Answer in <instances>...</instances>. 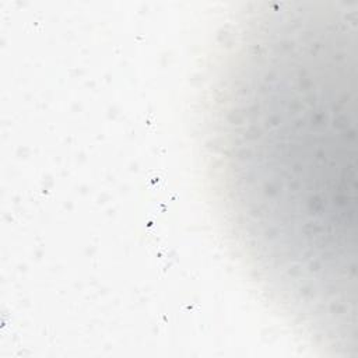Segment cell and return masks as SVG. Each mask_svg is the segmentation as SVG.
<instances>
[{
    "instance_id": "1",
    "label": "cell",
    "mask_w": 358,
    "mask_h": 358,
    "mask_svg": "<svg viewBox=\"0 0 358 358\" xmlns=\"http://www.w3.org/2000/svg\"><path fill=\"white\" fill-rule=\"evenodd\" d=\"M355 38L324 20L235 25L211 103L224 215L268 299L320 310L355 295Z\"/></svg>"
}]
</instances>
